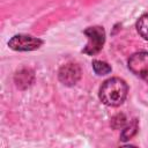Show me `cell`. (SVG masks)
<instances>
[{
	"label": "cell",
	"mask_w": 148,
	"mask_h": 148,
	"mask_svg": "<svg viewBox=\"0 0 148 148\" xmlns=\"http://www.w3.org/2000/svg\"><path fill=\"white\" fill-rule=\"evenodd\" d=\"M136 30L141 37L148 40V14H145L139 18L136 22Z\"/></svg>",
	"instance_id": "obj_8"
},
{
	"label": "cell",
	"mask_w": 148,
	"mask_h": 148,
	"mask_svg": "<svg viewBox=\"0 0 148 148\" xmlns=\"http://www.w3.org/2000/svg\"><path fill=\"white\" fill-rule=\"evenodd\" d=\"M43 40L29 35H15L8 42V46L15 51H34L40 47Z\"/></svg>",
	"instance_id": "obj_4"
},
{
	"label": "cell",
	"mask_w": 148,
	"mask_h": 148,
	"mask_svg": "<svg viewBox=\"0 0 148 148\" xmlns=\"http://www.w3.org/2000/svg\"><path fill=\"white\" fill-rule=\"evenodd\" d=\"M138 132V120L136 119H133L121 132V135H120V139L123 141H126V140H130L131 138H133Z\"/></svg>",
	"instance_id": "obj_7"
},
{
	"label": "cell",
	"mask_w": 148,
	"mask_h": 148,
	"mask_svg": "<svg viewBox=\"0 0 148 148\" xmlns=\"http://www.w3.org/2000/svg\"><path fill=\"white\" fill-rule=\"evenodd\" d=\"M58 77L65 86H74L81 77V68L76 64H66L59 69Z\"/></svg>",
	"instance_id": "obj_5"
},
{
	"label": "cell",
	"mask_w": 148,
	"mask_h": 148,
	"mask_svg": "<svg viewBox=\"0 0 148 148\" xmlns=\"http://www.w3.org/2000/svg\"><path fill=\"white\" fill-rule=\"evenodd\" d=\"M130 71L140 79L148 81V52H136L127 61Z\"/></svg>",
	"instance_id": "obj_3"
},
{
	"label": "cell",
	"mask_w": 148,
	"mask_h": 148,
	"mask_svg": "<svg viewBox=\"0 0 148 148\" xmlns=\"http://www.w3.org/2000/svg\"><path fill=\"white\" fill-rule=\"evenodd\" d=\"M127 84L119 77H111L103 82L99 88L101 101L109 106L120 105L127 96Z\"/></svg>",
	"instance_id": "obj_1"
},
{
	"label": "cell",
	"mask_w": 148,
	"mask_h": 148,
	"mask_svg": "<svg viewBox=\"0 0 148 148\" xmlns=\"http://www.w3.org/2000/svg\"><path fill=\"white\" fill-rule=\"evenodd\" d=\"M92 68L97 75H105L111 72V67L109 64L101 61V60H94L92 61Z\"/></svg>",
	"instance_id": "obj_9"
},
{
	"label": "cell",
	"mask_w": 148,
	"mask_h": 148,
	"mask_svg": "<svg viewBox=\"0 0 148 148\" xmlns=\"http://www.w3.org/2000/svg\"><path fill=\"white\" fill-rule=\"evenodd\" d=\"M34 82V72L28 68H23L15 74V83L18 88L25 89Z\"/></svg>",
	"instance_id": "obj_6"
},
{
	"label": "cell",
	"mask_w": 148,
	"mask_h": 148,
	"mask_svg": "<svg viewBox=\"0 0 148 148\" xmlns=\"http://www.w3.org/2000/svg\"><path fill=\"white\" fill-rule=\"evenodd\" d=\"M86 36L88 37V43L86 47L83 49V52L89 56H95L97 54L105 42V31L102 27H89L84 30Z\"/></svg>",
	"instance_id": "obj_2"
},
{
	"label": "cell",
	"mask_w": 148,
	"mask_h": 148,
	"mask_svg": "<svg viewBox=\"0 0 148 148\" xmlns=\"http://www.w3.org/2000/svg\"><path fill=\"white\" fill-rule=\"evenodd\" d=\"M125 123H126V118H125L124 114H117V116H114V117L112 118V120H111V125H112V127L116 128V130L124 127Z\"/></svg>",
	"instance_id": "obj_10"
}]
</instances>
